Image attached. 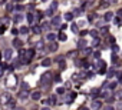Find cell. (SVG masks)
I'll use <instances>...</instances> for the list:
<instances>
[{
    "mask_svg": "<svg viewBox=\"0 0 122 110\" xmlns=\"http://www.w3.org/2000/svg\"><path fill=\"white\" fill-rule=\"evenodd\" d=\"M79 110H89V109H88V107H80Z\"/></svg>",
    "mask_w": 122,
    "mask_h": 110,
    "instance_id": "58",
    "label": "cell"
},
{
    "mask_svg": "<svg viewBox=\"0 0 122 110\" xmlns=\"http://www.w3.org/2000/svg\"><path fill=\"white\" fill-rule=\"evenodd\" d=\"M78 49H79V50H83V49H86V40L80 39V40L78 42Z\"/></svg>",
    "mask_w": 122,
    "mask_h": 110,
    "instance_id": "13",
    "label": "cell"
},
{
    "mask_svg": "<svg viewBox=\"0 0 122 110\" xmlns=\"http://www.w3.org/2000/svg\"><path fill=\"white\" fill-rule=\"evenodd\" d=\"M23 19H25V17H23V14H22V13H17V14H16L14 17H13V20H14V23H20V22H22Z\"/></svg>",
    "mask_w": 122,
    "mask_h": 110,
    "instance_id": "12",
    "label": "cell"
},
{
    "mask_svg": "<svg viewBox=\"0 0 122 110\" xmlns=\"http://www.w3.org/2000/svg\"><path fill=\"white\" fill-rule=\"evenodd\" d=\"M55 80L56 82H60V76H55Z\"/></svg>",
    "mask_w": 122,
    "mask_h": 110,
    "instance_id": "57",
    "label": "cell"
},
{
    "mask_svg": "<svg viewBox=\"0 0 122 110\" xmlns=\"http://www.w3.org/2000/svg\"><path fill=\"white\" fill-rule=\"evenodd\" d=\"M73 13H65V20H67V22H71L72 19H73Z\"/></svg>",
    "mask_w": 122,
    "mask_h": 110,
    "instance_id": "21",
    "label": "cell"
},
{
    "mask_svg": "<svg viewBox=\"0 0 122 110\" xmlns=\"http://www.w3.org/2000/svg\"><path fill=\"white\" fill-rule=\"evenodd\" d=\"M27 22L32 24V23H34V14H32V13H29L27 14Z\"/></svg>",
    "mask_w": 122,
    "mask_h": 110,
    "instance_id": "23",
    "label": "cell"
},
{
    "mask_svg": "<svg viewBox=\"0 0 122 110\" xmlns=\"http://www.w3.org/2000/svg\"><path fill=\"white\" fill-rule=\"evenodd\" d=\"M12 33H13V34H17V33H19V30H17V29H13Z\"/></svg>",
    "mask_w": 122,
    "mask_h": 110,
    "instance_id": "55",
    "label": "cell"
},
{
    "mask_svg": "<svg viewBox=\"0 0 122 110\" xmlns=\"http://www.w3.org/2000/svg\"><path fill=\"white\" fill-rule=\"evenodd\" d=\"M103 3H108V4H115L116 3V0H102Z\"/></svg>",
    "mask_w": 122,
    "mask_h": 110,
    "instance_id": "33",
    "label": "cell"
},
{
    "mask_svg": "<svg viewBox=\"0 0 122 110\" xmlns=\"http://www.w3.org/2000/svg\"><path fill=\"white\" fill-rule=\"evenodd\" d=\"M19 33H20V34H27V33H29V27H27V26H22V27L19 29Z\"/></svg>",
    "mask_w": 122,
    "mask_h": 110,
    "instance_id": "19",
    "label": "cell"
},
{
    "mask_svg": "<svg viewBox=\"0 0 122 110\" xmlns=\"http://www.w3.org/2000/svg\"><path fill=\"white\" fill-rule=\"evenodd\" d=\"M52 80H53V75H52V71H45L42 75V77H40V80H39V83H40V86L47 87L52 83Z\"/></svg>",
    "mask_w": 122,
    "mask_h": 110,
    "instance_id": "2",
    "label": "cell"
},
{
    "mask_svg": "<svg viewBox=\"0 0 122 110\" xmlns=\"http://www.w3.org/2000/svg\"><path fill=\"white\" fill-rule=\"evenodd\" d=\"M2 75H3V70H0V77H2Z\"/></svg>",
    "mask_w": 122,
    "mask_h": 110,
    "instance_id": "61",
    "label": "cell"
},
{
    "mask_svg": "<svg viewBox=\"0 0 122 110\" xmlns=\"http://www.w3.org/2000/svg\"><path fill=\"white\" fill-rule=\"evenodd\" d=\"M47 103H49V104H56V103H58L56 96H50V97H49V100H47Z\"/></svg>",
    "mask_w": 122,
    "mask_h": 110,
    "instance_id": "20",
    "label": "cell"
},
{
    "mask_svg": "<svg viewBox=\"0 0 122 110\" xmlns=\"http://www.w3.org/2000/svg\"><path fill=\"white\" fill-rule=\"evenodd\" d=\"M116 109H118V110H122V103H118V104H116Z\"/></svg>",
    "mask_w": 122,
    "mask_h": 110,
    "instance_id": "51",
    "label": "cell"
},
{
    "mask_svg": "<svg viewBox=\"0 0 122 110\" xmlns=\"http://www.w3.org/2000/svg\"><path fill=\"white\" fill-rule=\"evenodd\" d=\"M59 67H60L62 70H63V69H66V63H65L63 60H62V62H59Z\"/></svg>",
    "mask_w": 122,
    "mask_h": 110,
    "instance_id": "38",
    "label": "cell"
},
{
    "mask_svg": "<svg viewBox=\"0 0 122 110\" xmlns=\"http://www.w3.org/2000/svg\"><path fill=\"white\" fill-rule=\"evenodd\" d=\"M17 97H19L20 100H26V99L29 97V91H27V90H20L19 94H17Z\"/></svg>",
    "mask_w": 122,
    "mask_h": 110,
    "instance_id": "3",
    "label": "cell"
},
{
    "mask_svg": "<svg viewBox=\"0 0 122 110\" xmlns=\"http://www.w3.org/2000/svg\"><path fill=\"white\" fill-rule=\"evenodd\" d=\"M106 31H108V27H106V26L102 27V33H106Z\"/></svg>",
    "mask_w": 122,
    "mask_h": 110,
    "instance_id": "53",
    "label": "cell"
},
{
    "mask_svg": "<svg viewBox=\"0 0 122 110\" xmlns=\"http://www.w3.org/2000/svg\"><path fill=\"white\" fill-rule=\"evenodd\" d=\"M112 50H114V53L119 51V46H118V44H114V46H112Z\"/></svg>",
    "mask_w": 122,
    "mask_h": 110,
    "instance_id": "43",
    "label": "cell"
},
{
    "mask_svg": "<svg viewBox=\"0 0 122 110\" xmlns=\"http://www.w3.org/2000/svg\"><path fill=\"white\" fill-rule=\"evenodd\" d=\"M49 51H56L58 50V43H55V42H52L50 44H49Z\"/></svg>",
    "mask_w": 122,
    "mask_h": 110,
    "instance_id": "14",
    "label": "cell"
},
{
    "mask_svg": "<svg viewBox=\"0 0 122 110\" xmlns=\"http://www.w3.org/2000/svg\"><path fill=\"white\" fill-rule=\"evenodd\" d=\"M16 2H23V0H16Z\"/></svg>",
    "mask_w": 122,
    "mask_h": 110,
    "instance_id": "64",
    "label": "cell"
},
{
    "mask_svg": "<svg viewBox=\"0 0 122 110\" xmlns=\"http://www.w3.org/2000/svg\"><path fill=\"white\" fill-rule=\"evenodd\" d=\"M114 22L115 23H121V19H119V17H116V19H114Z\"/></svg>",
    "mask_w": 122,
    "mask_h": 110,
    "instance_id": "54",
    "label": "cell"
},
{
    "mask_svg": "<svg viewBox=\"0 0 122 110\" xmlns=\"http://www.w3.org/2000/svg\"><path fill=\"white\" fill-rule=\"evenodd\" d=\"M112 63H114V64H116V63H118V57L115 56V53L112 54Z\"/></svg>",
    "mask_w": 122,
    "mask_h": 110,
    "instance_id": "41",
    "label": "cell"
},
{
    "mask_svg": "<svg viewBox=\"0 0 122 110\" xmlns=\"http://www.w3.org/2000/svg\"><path fill=\"white\" fill-rule=\"evenodd\" d=\"M50 64H52V60H50L49 57H46V59L42 60V66H43V67H49Z\"/></svg>",
    "mask_w": 122,
    "mask_h": 110,
    "instance_id": "15",
    "label": "cell"
},
{
    "mask_svg": "<svg viewBox=\"0 0 122 110\" xmlns=\"http://www.w3.org/2000/svg\"><path fill=\"white\" fill-rule=\"evenodd\" d=\"M42 110H50V107H42Z\"/></svg>",
    "mask_w": 122,
    "mask_h": 110,
    "instance_id": "60",
    "label": "cell"
},
{
    "mask_svg": "<svg viewBox=\"0 0 122 110\" xmlns=\"http://www.w3.org/2000/svg\"><path fill=\"white\" fill-rule=\"evenodd\" d=\"M102 107V102L101 100H92V109L93 110H99Z\"/></svg>",
    "mask_w": 122,
    "mask_h": 110,
    "instance_id": "8",
    "label": "cell"
},
{
    "mask_svg": "<svg viewBox=\"0 0 122 110\" xmlns=\"http://www.w3.org/2000/svg\"><path fill=\"white\" fill-rule=\"evenodd\" d=\"M13 110H22V109H13Z\"/></svg>",
    "mask_w": 122,
    "mask_h": 110,
    "instance_id": "63",
    "label": "cell"
},
{
    "mask_svg": "<svg viewBox=\"0 0 122 110\" xmlns=\"http://www.w3.org/2000/svg\"><path fill=\"white\" fill-rule=\"evenodd\" d=\"M56 37H58V36H56L55 33H49V34H47V37H46V39H47L49 42H55V40H56Z\"/></svg>",
    "mask_w": 122,
    "mask_h": 110,
    "instance_id": "18",
    "label": "cell"
},
{
    "mask_svg": "<svg viewBox=\"0 0 122 110\" xmlns=\"http://www.w3.org/2000/svg\"><path fill=\"white\" fill-rule=\"evenodd\" d=\"M38 49H43V42H39L38 43Z\"/></svg>",
    "mask_w": 122,
    "mask_h": 110,
    "instance_id": "48",
    "label": "cell"
},
{
    "mask_svg": "<svg viewBox=\"0 0 122 110\" xmlns=\"http://www.w3.org/2000/svg\"><path fill=\"white\" fill-rule=\"evenodd\" d=\"M30 97H32L33 100H36V102H38V100H40V97H42V93H40L39 90H34L33 93L30 94Z\"/></svg>",
    "mask_w": 122,
    "mask_h": 110,
    "instance_id": "6",
    "label": "cell"
},
{
    "mask_svg": "<svg viewBox=\"0 0 122 110\" xmlns=\"http://www.w3.org/2000/svg\"><path fill=\"white\" fill-rule=\"evenodd\" d=\"M80 13H82V9H75V12H73L75 16H78V14H80Z\"/></svg>",
    "mask_w": 122,
    "mask_h": 110,
    "instance_id": "45",
    "label": "cell"
},
{
    "mask_svg": "<svg viewBox=\"0 0 122 110\" xmlns=\"http://www.w3.org/2000/svg\"><path fill=\"white\" fill-rule=\"evenodd\" d=\"M7 107H9V109H16V100H14V99H10V100L7 102Z\"/></svg>",
    "mask_w": 122,
    "mask_h": 110,
    "instance_id": "17",
    "label": "cell"
},
{
    "mask_svg": "<svg viewBox=\"0 0 122 110\" xmlns=\"http://www.w3.org/2000/svg\"><path fill=\"white\" fill-rule=\"evenodd\" d=\"M112 19H114V13H111V12H106L105 16H103V20L105 22H111Z\"/></svg>",
    "mask_w": 122,
    "mask_h": 110,
    "instance_id": "11",
    "label": "cell"
},
{
    "mask_svg": "<svg viewBox=\"0 0 122 110\" xmlns=\"http://www.w3.org/2000/svg\"><path fill=\"white\" fill-rule=\"evenodd\" d=\"M71 29H72V31H73V33H78V31H79V29H78V24H76V23H73V24L71 26Z\"/></svg>",
    "mask_w": 122,
    "mask_h": 110,
    "instance_id": "28",
    "label": "cell"
},
{
    "mask_svg": "<svg viewBox=\"0 0 122 110\" xmlns=\"http://www.w3.org/2000/svg\"><path fill=\"white\" fill-rule=\"evenodd\" d=\"M114 100H115V97H112V96H109V97L106 99V102H108V103H112Z\"/></svg>",
    "mask_w": 122,
    "mask_h": 110,
    "instance_id": "47",
    "label": "cell"
},
{
    "mask_svg": "<svg viewBox=\"0 0 122 110\" xmlns=\"http://www.w3.org/2000/svg\"><path fill=\"white\" fill-rule=\"evenodd\" d=\"M13 47L20 50V49L23 47V42H22L20 39H13Z\"/></svg>",
    "mask_w": 122,
    "mask_h": 110,
    "instance_id": "4",
    "label": "cell"
},
{
    "mask_svg": "<svg viewBox=\"0 0 122 110\" xmlns=\"http://www.w3.org/2000/svg\"><path fill=\"white\" fill-rule=\"evenodd\" d=\"M99 42H101V40H99L98 37H95V39L92 40V46H98V44H99Z\"/></svg>",
    "mask_w": 122,
    "mask_h": 110,
    "instance_id": "35",
    "label": "cell"
},
{
    "mask_svg": "<svg viewBox=\"0 0 122 110\" xmlns=\"http://www.w3.org/2000/svg\"><path fill=\"white\" fill-rule=\"evenodd\" d=\"M0 22H2V23H7V24H9V22H10V20L7 19V17H2V19H0Z\"/></svg>",
    "mask_w": 122,
    "mask_h": 110,
    "instance_id": "42",
    "label": "cell"
},
{
    "mask_svg": "<svg viewBox=\"0 0 122 110\" xmlns=\"http://www.w3.org/2000/svg\"><path fill=\"white\" fill-rule=\"evenodd\" d=\"M75 97H76V93H69V94H67L63 100H65L66 103H72V102L75 100Z\"/></svg>",
    "mask_w": 122,
    "mask_h": 110,
    "instance_id": "7",
    "label": "cell"
},
{
    "mask_svg": "<svg viewBox=\"0 0 122 110\" xmlns=\"http://www.w3.org/2000/svg\"><path fill=\"white\" fill-rule=\"evenodd\" d=\"M116 97H118V99H122V89H119V90L116 91Z\"/></svg>",
    "mask_w": 122,
    "mask_h": 110,
    "instance_id": "40",
    "label": "cell"
},
{
    "mask_svg": "<svg viewBox=\"0 0 122 110\" xmlns=\"http://www.w3.org/2000/svg\"><path fill=\"white\" fill-rule=\"evenodd\" d=\"M116 16H119V17H122V9H119V10L116 12Z\"/></svg>",
    "mask_w": 122,
    "mask_h": 110,
    "instance_id": "49",
    "label": "cell"
},
{
    "mask_svg": "<svg viewBox=\"0 0 122 110\" xmlns=\"http://www.w3.org/2000/svg\"><path fill=\"white\" fill-rule=\"evenodd\" d=\"M58 39H59L60 42H66V40H67V36H66V33L60 31V33H59V36H58Z\"/></svg>",
    "mask_w": 122,
    "mask_h": 110,
    "instance_id": "16",
    "label": "cell"
},
{
    "mask_svg": "<svg viewBox=\"0 0 122 110\" xmlns=\"http://www.w3.org/2000/svg\"><path fill=\"white\" fill-rule=\"evenodd\" d=\"M33 56H34V49H20L19 59L23 64H29L30 60L33 59Z\"/></svg>",
    "mask_w": 122,
    "mask_h": 110,
    "instance_id": "1",
    "label": "cell"
},
{
    "mask_svg": "<svg viewBox=\"0 0 122 110\" xmlns=\"http://www.w3.org/2000/svg\"><path fill=\"white\" fill-rule=\"evenodd\" d=\"M53 13H55V12H53V10H50V9H47V10H46V13H45V14H46V16H53Z\"/></svg>",
    "mask_w": 122,
    "mask_h": 110,
    "instance_id": "39",
    "label": "cell"
},
{
    "mask_svg": "<svg viewBox=\"0 0 122 110\" xmlns=\"http://www.w3.org/2000/svg\"><path fill=\"white\" fill-rule=\"evenodd\" d=\"M75 54H76V51H71V53H69V54H67V56H71V57H73V56H75Z\"/></svg>",
    "mask_w": 122,
    "mask_h": 110,
    "instance_id": "52",
    "label": "cell"
},
{
    "mask_svg": "<svg viewBox=\"0 0 122 110\" xmlns=\"http://www.w3.org/2000/svg\"><path fill=\"white\" fill-rule=\"evenodd\" d=\"M16 10L20 13V12H23V10H25V6H23V4H16Z\"/></svg>",
    "mask_w": 122,
    "mask_h": 110,
    "instance_id": "29",
    "label": "cell"
},
{
    "mask_svg": "<svg viewBox=\"0 0 122 110\" xmlns=\"http://www.w3.org/2000/svg\"><path fill=\"white\" fill-rule=\"evenodd\" d=\"M32 30H33V33H34V34H40V33L43 31L40 24H34V26H32Z\"/></svg>",
    "mask_w": 122,
    "mask_h": 110,
    "instance_id": "9",
    "label": "cell"
},
{
    "mask_svg": "<svg viewBox=\"0 0 122 110\" xmlns=\"http://www.w3.org/2000/svg\"><path fill=\"white\" fill-rule=\"evenodd\" d=\"M66 27H67L66 24H60V30H62V31H63V30H66Z\"/></svg>",
    "mask_w": 122,
    "mask_h": 110,
    "instance_id": "50",
    "label": "cell"
},
{
    "mask_svg": "<svg viewBox=\"0 0 122 110\" xmlns=\"http://www.w3.org/2000/svg\"><path fill=\"white\" fill-rule=\"evenodd\" d=\"M16 9V6H13V4H7L6 6V12H13Z\"/></svg>",
    "mask_w": 122,
    "mask_h": 110,
    "instance_id": "27",
    "label": "cell"
},
{
    "mask_svg": "<svg viewBox=\"0 0 122 110\" xmlns=\"http://www.w3.org/2000/svg\"><path fill=\"white\" fill-rule=\"evenodd\" d=\"M40 26H42V30H49L50 29V23H47V22H43Z\"/></svg>",
    "mask_w": 122,
    "mask_h": 110,
    "instance_id": "22",
    "label": "cell"
},
{
    "mask_svg": "<svg viewBox=\"0 0 122 110\" xmlns=\"http://www.w3.org/2000/svg\"><path fill=\"white\" fill-rule=\"evenodd\" d=\"M27 9H29V10H33V9H34V4H29V7H27Z\"/></svg>",
    "mask_w": 122,
    "mask_h": 110,
    "instance_id": "56",
    "label": "cell"
},
{
    "mask_svg": "<svg viewBox=\"0 0 122 110\" xmlns=\"http://www.w3.org/2000/svg\"><path fill=\"white\" fill-rule=\"evenodd\" d=\"M116 84H118V82H112V83H108V87H109V89H115Z\"/></svg>",
    "mask_w": 122,
    "mask_h": 110,
    "instance_id": "32",
    "label": "cell"
},
{
    "mask_svg": "<svg viewBox=\"0 0 122 110\" xmlns=\"http://www.w3.org/2000/svg\"><path fill=\"white\" fill-rule=\"evenodd\" d=\"M103 110H115V107H112V106H105V107H103Z\"/></svg>",
    "mask_w": 122,
    "mask_h": 110,
    "instance_id": "46",
    "label": "cell"
},
{
    "mask_svg": "<svg viewBox=\"0 0 122 110\" xmlns=\"http://www.w3.org/2000/svg\"><path fill=\"white\" fill-rule=\"evenodd\" d=\"M6 29H7V26H0V36H2V34L6 31Z\"/></svg>",
    "mask_w": 122,
    "mask_h": 110,
    "instance_id": "37",
    "label": "cell"
},
{
    "mask_svg": "<svg viewBox=\"0 0 122 110\" xmlns=\"http://www.w3.org/2000/svg\"><path fill=\"white\" fill-rule=\"evenodd\" d=\"M6 2H7V0H2V2H0V4H4Z\"/></svg>",
    "mask_w": 122,
    "mask_h": 110,
    "instance_id": "59",
    "label": "cell"
},
{
    "mask_svg": "<svg viewBox=\"0 0 122 110\" xmlns=\"http://www.w3.org/2000/svg\"><path fill=\"white\" fill-rule=\"evenodd\" d=\"M91 53H92V49H91V47L83 49V54H86V56H88V54H91Z\"/></svg>",
    "mask_w": 122,
    "mask_h": 110,
    "instance_id": "31",
    "label": "cell"
},
{
    "mask_svg": "<svg viewBox=\"0 0 122 110\" xmlns=\"http://www.w3.org/2000/svg\"><path fill=\"white\" fill-rule=\"evenodd\" d=\"M60 22H62V17H60V16H55L53 19H52L50 24H52V26H60Z\"/></svg>",
    "mask_w": 122,
    "mask_h": 110,
    "instance_id": "5",
    "label": "cell"
},
{
    "mask_svg": "<svg viewBox=\"0 0 122 110\" xmlns=\"http://www.w3.org/2000/svg\"><path fill=\"white\" fill-rule=\"evenodd\" d=\"M114 75H116V73H115V69L112 67V69H109V70H108V73H106V76H108V77H112Z\"/></svg>",
    "mask_w": 122,
    "mask_h": 110,
    "instance_id": "25",
    "label": "cell"
},
{
    "mask_svg": "<svg viewBox=\"0 0 122 110\" xmlns=\"http://www.w3.org/2000/svg\"><path fill=\"white\" fill-rule=\"evenodd\" d=\"M0 63H2V53H0Z\"/></svg>",
    "mask_w": 122,
    "mask_h": 110,
    "instance_id": "62",
    "label": "cell"
},
{
    "mask_svg": "<svg viewBox=\"0 0 122 110\" xmlns=\"http://www.w3.org/2000/svg\"><path fill=\"white\" fill-rule=\"evenodd\" d=\"M56 93L58 94H65V87H58L56 89Z\"/></svg>",
    "mask_w": 122,
    "mask_h": 110,
    "instance_id": "26",
    "label": "cell"
},
{
    "mask_svg": "<svg viewBox=\"0 0 122 110\" xmlns=\"http://www.w3.org/2000/svg\"><path fill=\"white\" fill-rule=\"evenodd\" d=\"M3 57H4L7 62H10V59H12V50H10V49H6V50H4Z\"/></svg>",
    "mask_w": 122,
    "mask_h": 110,
    "instance_id": "10",
    "label": "cell"
},
{
    "mask_svg": "<svg viewBox=\"0 0 122 110\" xmlns=\"http://www.w3.org/2000/svg\"><path fill=\"white\" fill-rule=\"evenodd\" d=\"M42 17H43V13L42 12H36V14H34V19H42Z\"/></svg>",
    "mask_w": 122,
    "mask_h": 110,
    "instance_id": "30",
    "label": "cell"
},
{
    "mask_svg": "<svg viewBox=\"0 0 122 110\" xmlns=\"http://www.w3.org/2000/svg\"><path fill=\"white\" fill-rule=\"evenodd\" d=\"M49 9H50V10H53V12H56V9H58V2H52Z\"/></svg>",
    "mask_w": 122,
    "mask_h": 110,
    "instance_id": "24",
    "label": "cell"
},
{
    "mask_svg": "<svg viewBox=\"0 0 122 110\" xmlns=\"http://www.w3.org/2000/svg\"><path fill=\"white\" fill-rule=\"evenodd\" d=\"M89 33H91V36H92V37H96V36H98V31H96V30H91Z\"/></svg>",
    "mask_w": 122,
    "mask_h": 110,
    "instance_id": "44",
    "label": "cell"
},
{
    "mask_svg": "<svg viewBox=\"0 0 122 110\" xmlns=\"http://www.w3.org/2000/svg\"><path fill=\"white\" fill-rule=\"evenodd\" d=\"M20 86H22V90H27V89H29V84H27L26 82H23Z\"/></svg>",
    "mask_w": 122,
    "mask_h": 110,
    "instance_id": "36",
    "label": "cell"
},
{
    "mask_svg": "<svg viewBox=\"0 0 122 110\" xmlns=\"http://www.w3.org/2000/svg\"><path fill=\"white\" fill-rule=\"evenodd\" d=\"M95 19H96V14H95V13H93V14H89V17H88V20H89V22H93Z\"/></svg>",
    "mask_w": 122,
    "mask_h": 110,
    "instance_id": "34",
    "label": "cell"
}]
</instances>
